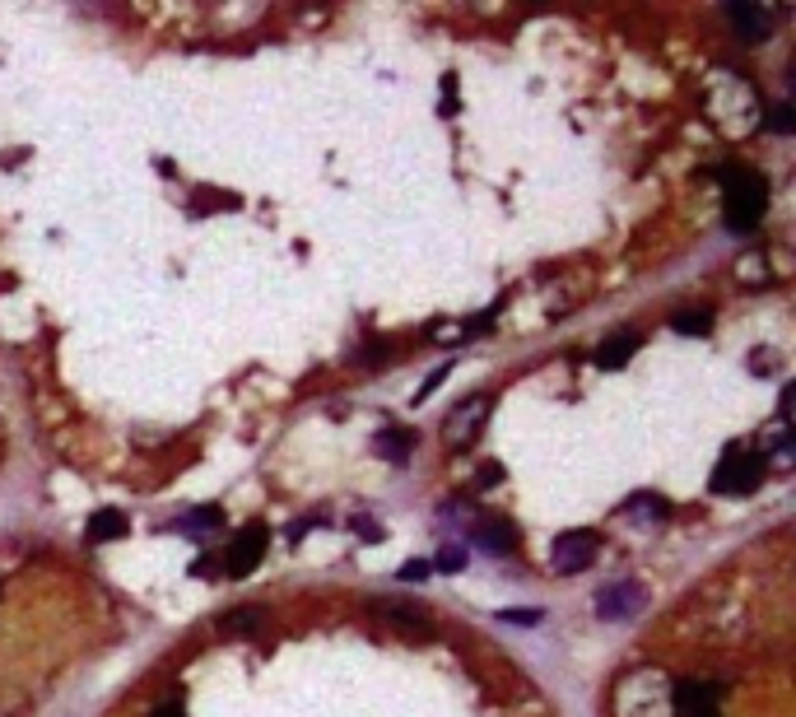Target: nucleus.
Here are the masks:
<instances>
[{"label":"nucleus","mask_w":796,"mask_h":717,"mask_svg":"<svg viewBox=\"0 0 796 717\" xmlns=\"http://www.w3.org/2000/svg\"><path fill=\"white\" fill-rule=\"evenodd\" d=\"M219 522H224V513H219V508H196V513L182 517V531H215Z\"/></svg>","instance_id":"6ab92c4d"},{"label":"nucleus","mask_w":796,"mask_h":717,"mask_svg":"<svg viewBox=\"0 0 796 717\" xmlns=\"http://www.w3.org/2000/svg\"><path fill=\"white\" fill-rule=\"evenodd\" d=\"M671 685L662 666H629L610 685V717H675Z\"/></svg>","instance_id":"f257e3e1"},{"label":"nucleus","mask_w":796,"mask_h":717,"mask_svg":"<svg viewBox=\"0 0 796 717\" xmlns=\"http://www.w3.org/2000/svg\"><path fill=\"white\" fill-rule=\"evenodd\" d=\"M638 606H643L638 582H615V587H606V592L596 596V615H601V620H629Z\"/></svg>","instance_id":"1a4fd4ad"},{"label":"nucleus","mask_w":796,"mask_h":717,"mask_svg":"<svg viewBox=\"0 0 796 717\" xmlns=\"http://www.w3.org/2000/svg\"><path fill=\"white\" fill-rule=\"evenodd\" d=\"M368 610L378 615L387 629H396V634H429V610L424 606H405V601H368Z\"/></svg>","instance_id":"0eeeda50"},{"label":"nucleus","mask_w":796,"mask_h":717,"mask_svg":"<svg viewBox=\"0 0 796 717\" xmlns=\"http://www.w3.org/2000/svg\"><path fill=\"white\" fill-rule=\"evenodd\" d=\"M433 569H443V573H461L466 569V545H443L438 550V564Z\"/></svg>","instance_id":"aec40b11"},{"label":"nucleus","mask_w":796,"mask_h":717,"mask_svg":"<svg viewBox=\"0 0 796 717\" xmlns=\"http://www.w3.org/2000/svg\"><path fill=\"white\" fill-rule=\"evenodd\" d=\"M447 373H452V364H443V368H438V373H433L429 382H424V387H419V392H415V406H424V401H429V396L438 392V387H443V382H447Z\"/></svg>","instance_id":"b1692460"},{"label":"nucleus","mask_w":796,"mask_h":717,"mask_svg":"<svg viewBox=\"0 0 796 717\" xmlns=\"http://www.w3.org/2000/svg\"><path fill=\"white\" fill-rule=\"evenodd\" d=\"M0 717H5V713H0Z\"/></svg>","instance_id":"c85d7f7f"},{"label":"nucleus","mask_w":796,"mask_h":717,"mask_svg":"<svg viewBox=\"0 0 796 717\" xmlns=\"http://www.w3.org/2000/svg\"><path fill=\"white\" fill-rule=\"evenodd\" d=\"M596 555H601V536H596V531H587V527L564 531V536H554V545H550V569L582 573V569H592Z\"/></svg>","instance_id":"39448f33"},{"label":"nucleus","mask_w":796,"mask_h":717,"mask_svg":"<svg viewBox=\"0 0 796 717\" xmlns=\"http://www.w3.org/2000/svg\"><path fill=\"white\" fill-rule=\"evenodd\" d=\"M727 19L736 24V38L741 42H764V33H769V24H773V14L759 10V5H731Z\"/></svg>","instance_id":"9b49d317"},{"label":"nucleus","mask_w":796,"mask_h":717,"mask_svg":"<svg viewBox=\"0 0 796 717\" xmlns=\"http://www.w3.org/2000/svg\"><path fill=\"white\" fill-rule=\"evenodd\" d=\"M149 717H187V713H182V704H177V699H168V704H154V708H149Z\"/></svg>","instance_id":"bb28decb"},{"label":"nucleus","mask_w":796,"mask_h":717,"mask_svg":"<svg viewBox=\"0 0 796 717\" xmlns=\"http://www.w3.org/2000/svg\"><path fill=\"white\" fill-rule=\"evenodd\" d=\"M503 624H540V610H499Z\"/></svg>","instance_id":"393cba45"},{"label":"nucleus","mask_w":796,"mask_h":717,"mask_svg":"<svg viewBox=\"0 0 796 717\" xmlns=\"http://www.w3.org/2000/svg\"><path fill=\"white\" fill-rule=\"evenodd\" d=\"M624 517H643V522H662L671 508H666V499H657V494H634V499L620 508Z\"/></svg>","instance_id":"f3484780"},{"label":"nucleus","mask_w":796,"mask_h":717,"mask_svg":"<svg viewBox=\"0 0 796 717\" xmlns=\"http://www.w3.org/2000/svg\"><path fill=\"white\" fill-rule=\"evenodd\" d=\"M429 573H433L429 559H410V564H401V573H396V578H401V582H424Z\"/></svg>","instance_id":"4be33fe9"},{"label":"nucleus","mask_w":796,"mask_h":717,"mask_svg":"<svg viewBox=\"0 0 796 717\" xmlns=\"http://www.w3.org/2000/svg\"><path fill=\"white\" fill-rule=\"evenodd\" d=\"M671 708L675 717H722V694L713 680H680L671 685Z\"/></svg>","instance_id":"423d86ee"},{"label":"nucleus","mask_w":796,"mask_h":717,"mask_svg":"<svg viewBox=\"0 0 796 717\" xmlns=\"http://www.w3.org/2000/svg\"><path fill=\"white\" fill-rule=\"evenodd\" d=\"M769 126H773V131H778V136H787V131H792V126H796L792 108H787V103H778V108H769Z\"/></svg>","instance_id":"5701e85b"},{"label":"nucleus","mask_w":796,"mask_h":717,"mask_svg":"<svg viewBox=\"0 0 796 717\" xmlns=\"http://www.w3.org/2000/svg\"><path fill=\"white\" fill-rule=\"evenodd\" d=\"M713 177H722V196H727V224L736 233H750L769 205V182L755 168H741V163H722L713 168Z\"/></svg>","instance_id":"f03ea898"},{"label":"nucleus","mask_w":796,"mask_h":717,"mask_svg":"<svg viewBox=\"0 0 796 717\" xmlns=\"http://www.w3.org/2000/svg\"><path fill=\"white\" fill-rule=\"evenodd\" d=\"M764 480V457H759L755 447H727L722 461H717L713 471V489L717 494H750V489Z\"/></svg>","instance_id":"7ed1b4c3"},{"label":"nucleus","mask_w":796,"mask_h":717,"mask_svg":"<svg viewBox=\"0 0 796 717\" xmlns=\"http://www.w3.org/2000/svg\"><path fill=\"white\" fill-rule=\"evenodd\" d=\"M489 406H494V401H489L485 392L466 396V401H461V406L443 420V443L452 447V452H461V447H471L475 438L485 433V424H489Z\"/></svg>","instance_id":"20e7f679"},{"label":"nucleus","mask_w":796,"mask_h":717,"mask_svg":"<svg viewBox=\"0 0 796 717\" xmlns=\"http://www.w3.org/2000/svg\"><path fill=\"white\" fill-rule=\"evenodd\" d=\"M266 545H270V531H266V527H247L243 536L233 541L229 555H224V559H229L224 569H229L233 578H247V573H252V569L261 564V555H266Z\"/></svg>","instance_id":"6e6552de"},{"label":"nucleus","mask_w":796,"mask_h":717,"mask_svg":"<svg viewBox=\"0 0 796 717\" xmlns=\"http://www.w3.org/2000/svg\"><path fill=\"white\" fill-rule=\"evenodd\" d=\"M350 527L359 531V536H364V541H382V531H378V527H368V517H354Z\"/></svg>","instance_id":"cd10ccee"},{"label":"nucleus","mask_w":796,"mask_h":717,"mask_svg":"<svg viewBox=\"0 0 796 717\" xmlns=\"http://www.w3.org/2000/svg\"><path fill=\"white\" fill-rule=\"evenodd\" d=\"M494 485H503V466L499 461H485V466L475 471V489L485 494V489H494Z\"/></svg>","instance_id":"412c9836"},{"label":"nucleus","mask_w":796,"mask_h":717,"mask_svg":"<svg viewBox=\"0 0 796 717\" xmlns=\"http://www.w3.org/2000/svg\"><path fill=\"white\" fill-rule=\"evenodd\" d=\"M122 536H126V517L117 508H98L89 517V527H84V541L89 545H108V541H122Z\"/></svg>","instance_id":"f8f14e48"},{"label":"nucleus","mask_w":796,"mask_h":717,"mask_svg":"<svg viewBox=\"0 0 796 717\" xmlns=\"http://www.w3.org/2000/svg\"><path fill=\"white\" fill-rule=\"evenodd\" d=\"M634 350H638V336L634 331H620V336H610L601 350H596V364L601 368H624L629 359H634Z\"/></svg>","instance_id":"4468645a"},{"label":"nucleus","mask_w":796,"mask_h":717,"mask_svg":"<svg viewBox=\"0 0 796 717\" xmlns=\"http://www.w3.org/2000/svg\"><path fill=\"white\" fill-rule=\"evenodd\" d=\"M224 634H243V638H257L266 634V610H229L224 620H219Z\"/></svg>","instance_id":"2eb2a0df"},{"label":"nucleus","mask_w":796,"mask_h":717,"mask_svg":"<svg viewBox=\"0 0 796 717\" xmlns=\"http://www.w3.org/2000/svg\"><path fill=\"white\" fill-rule=\"evenodd\" d=\"M410 452H415V433L410 429H387V433H378V457H387V461H410Z\"/></svg>","instance_id":"dca6fc26"},{"label":"nucleus","mask_w":796,"mask_h":717,"mask_svg":"<svg viewBox=\"0 0 796 717\" xmlns=\"http://www.w3.org/2000/svg\"><path fill=\"white\" fill-rule=\"evenodd\" d=\"M475 541L485 545V550H494V555H513L517 545H522V536H517V527L508 517H480L475 522Z\"/></svg>","instance_id":"9d476101"},{"label":"nucleus","mask_w":796,"mask_h":717,"mask_svg":"<svg viewBox=\"0 0 796 717\" xmlns=\"http://www.w3.org/2000/svg\"><path fill=\"white\" fill-rule=\"evenodd\" d=\"M671 326L680 331V336H703L708 326H713V312L708 308H689V312H675Z\"/></svg>","instance_id":"a211bd4d"},{"label":"nucleus","mask_w":796,"mask_h":717,"mask_svg":"<svg viewBox=\"0 0 796 717\" xmlns=\"http://www.w3.org/2000/svg\"><path fill=\"white\" fill-rule=\"evenodd\" d=\"M731 280H736V285H769L773 280V271H769V257H764V252H741V257H736V266H731Z\"/></svg>","instance_id":"ddd939ff"},{"label":"nucleus","mask_w":796,"mask_h":717,"mask_svg":"<svg viewBox=\"0 0 796 717\" xmlns=\"http://www.w3.org/2000/svg\"><path fill=\"white\" fill-rule=\"evenodd\" d=\"M191 573H196V578H215V573H219V555H201L196 564H191Z\"/></svg>","instance_id":"a878e982"}]
</instances>
